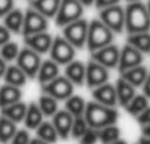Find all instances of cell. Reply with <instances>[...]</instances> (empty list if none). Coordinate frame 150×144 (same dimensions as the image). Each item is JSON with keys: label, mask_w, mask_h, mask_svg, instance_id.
I'll return each instance as SVG.
<instances>
[{"label": "cell", "mask_w": 150, "mask_h": 144, "mask_svg": "<svg viewBox=\"0 0 150 144\" xmlns=\"http://www.w3.org/2000/svg\"><path fill=\"white\" fill-rule=\"evenodd\" d=\"M84 118L90 127L100 130L109 124H116L117 119H119V113L117 110H115V107L101 105L95 101V102L87 103Z\"/></svg>", "instance_id": "1"}, {"label": "cell", "mask_w": 150, "mask_h": 144, "mask_svg": "<svg viewBox=\"0 0 150 144\" xmlns=\"http://www.w3.org/2000/svg\"><path fill=\"white\" fill-rule=\"evenodd\" d=\"M125 29L128 33L150 31V15L146 4L141 1L129 3L125 8Z\"/></svg>", "instance_id": "2"}, {"label": "cell", "mask_w": 150, "mask_h": 144, "mask_svg": "<svg viewBox=\"0 0 150 144\" xmlns=\"http://www.w3.org/2000/svg\"><path fill=\"white\" fill-rule=\"evenodd\" d=\"M113 34V32L100 19H95V20L88 23V34L86 46L90 49V52H95L100 48L112 44Z\"/></svg>", "instance_id": "3"}, {"label": "cell", "mask_w": 150, "mask_h": 144, "mask_svg": "<svg viewBox=\"0 0 150 144\" xmlns=\"http://www.w3.org/2000/svg\"><path fill=\"white\" fill-rule=\"evenodd\" d=\"M83 12H84V5L79 0H61L54 21L58 26L62 28L78 19H82Z\"/></svg>", "instance_id": "4"}, {"label": "cell", "mask_w": 150, "mask_h": 144, "mask_svg": "<svg viewBox=\"0 0 150 144\" xmlns=\"http://www.w3.org/2000/svg\"><path fill=\"white\" fill-rule=\"evenodd\" d=\"M88 21L84 19H78L73 23L62 26V36L71 42L76 49H82L87 44Z\"/></svg>", "instance_id": "5"}, {"label": "cell", "mask_w": 150, "mask_h": 144, "mask_svg": "<svg viewBox=\"0 0 150 144\" xmlns=\"http://www.w3.org/2000/svg\"><path fill=\"white\" fill-rule=\"evenodd\" d=\"M99 19L111 29L113 33H121L125 29V9L120 4L101 8Z\"/></svg>", "instance_id": "6"}, {"label": "cell", "mask_w": 150, "mask_h": 144, "mask_svg": "<svg viewBox=\"0 0 150 144\" xmlns=\"http://www.w3.org/2000/svg\"><path fill=\"white\" fill-rule=\"evenodd\" d=\"M75 49L76 48L71 44L69 40L63 36H57L53 38V44L50 48V58L58 63V65H67L74 60Z\"/></svg>", "instance_id": "7"}, {"label": "cell", "mask_w": 150, "mask_h": 144, "mask_svg": "<svg viewBox=\"0 0 150 144\" xmlns=\"http://www.w3.org/2000/svg\"><path fill=\"white\" fill-rule=\"evenodd\" d=\"M42 91L54 97L57 101H66L74 94V83L66 76H58L53 81L42 85Z\"/></svg>", "instance_id": "8"}, {"label": "cell", "mask_w": 150, "mask_h": 144, "mask_svg": "<svg viewBox=\"0 0 150 144\" xmlns=\"http://www.w3.org/2000/svg\"><path fill=\"white\" fill-rule=\"evenodd\" d=\"M16 62L25 71L28 78H36L42 61H41V54L40 53L34 52L33 49L25 46L24 49L20 50L17 58H16Z\"/></svg>", "instance_id": "9"}, {"label": "cell", "mask_w": 150, "mask_h": 144, "mask_svg": "<svg viewBox=\"0 0 150 144\" xmlns=\"http://www.w3.org/2000/svg\"><path fill=\"white\" fill-rule=\"evenodd\" d=\"M47 31V17H45L42 13L33 8H28L24 15V25H23V34L24 37L29 34L40 33V32Z\"/></svg>", "instance_id": "10"}, {"label": "cell", "mask_w": 150, "mask_h": 144, "mask_svg": "<svg viewBox=\"0 0 150 144\" xmlns=\"http://www.w3.org/2000/svg\"><path fill=\"white\" fill-rule=\"evenodd\" d=\"M108 78H109L108 69L105 66H103L101 63L91 60L86 65V85L88 87L95 89V87L108 82Z\"/></svg>", "instance_id": "11"}, {"label": "cell", "mask_w": 150, "mask_h": 144, "mask_svg": "<svg viewBox=\"0 0 150 144\" xmlns=\"http://www.w3.org/2000/svg\"><path fill=\"white\" fill-rule=\"evenodd\" d=\"M91 56H92L93 61L101 63L107 69H112L119 66L120 49L115 44H109L107 46L95 50V52H91Z\"/></svg>", "instance_id": "12"}, {"label": "cell", "mask_w": 150, "mask_h": 144, "mask_svg": "<svg viewBox=\"0 0 150 144\" xmlns=\"http://www.w3.org/2000/svg\"><path fill=\"white\" fill-rule=\"evenodd\" d=\"M144 61V53L140 52L137 48L127 44L121 50H120V61H119V70L120 73L128 70V69L136 68L141 65Z\"/></svg>", "instance_id": "13"}, {"label": "cell", "mask_w": 150, "mask_h": 144, "mask_svg": "<svg viewBox=\"0 0 150 144\" xmlns=\"http://www.w3.org/2000/svg\"><path fill=\"white\" fill-rule=\"evenodd\" d=\"M53 38L54 37L50 33H47V31H45V32H40V33L25 36L24 37V44H25V46L33 49L34 52L40 53V54H45V53L50 52Z\"/></svg>", "instance_id": "14"}, {"label": "cell", "mask_w": 150, "mask_h": 144, "mask_svg": "<svg viewBox=\"0 0 150 144\" xmlns=\"http://www.w3.org/2000/svg\"><path fill=\"white\" fill-rule=\"evenodd\" d=\"M73 122H74V116L65 108V110H58L57 113L53 115L52 123L54 124V127H55V130H57L61 139L66 140L71 136Z\"/></svg>", "instance_id": "15"}, {"label": "cell", "mask_w": 150, "mask_h": 144, "mask_svg": "<svg viewBox=\"0 0 150 144\" xmlns=\"http://www.w3.org/2000/svg\"><path fill=\"white\" fill-rule=\"evenodd\" d=\"M92 97L96 102L101 103V105L109 106V107H115V106L119 103V101H117L116 86L108 83V82H105V83L92 89Z\"/></svg>", "instance_id": "16"}, {"label": "cell", "mask_w": 150, "mask_h": 144, "mask_svg": "<svg viewBox=\"0 0 150 144\" xmlns=\"http://www.w3.org/2000/svg\"><path fill=\"white\" fill-rule=\"evenodd\" d=\"M65 76L76 86H82L86 82V65L82 61L73 60L65 65Z\"/></svg>", "instance_id": "17"}, {"label": "cell", "mask_w": 150, "mask_h": 144, "mask_svg": "<svg viewBox=\"0 0 150 144\" xmlns=\"http://www.w3.org/2000/svg\"><path fill=\"white\" fill-rule=\"evenodd\" d=\"M116 93L119 105L122 106V107H127L130 103V101L136 97V87L121 77L116 82Z\"/></svg>", "instance_id": "18"}, {"label": "cell", "mask_w": 150, "mask_h": 144, "mask_svg": "<svg viewBox=\"0 0 150 144\" xmlns=\"http://www.w3.org/2000/svg\"><path fill=\"white\" fill-rule=\"evenodd\" d=\"M24 15L25 12L18 8H13L11 9L7 15L3 17V24L9 29L12 33L15 34H21L23 32V25H24Z\"/></svg>", "instance_id": "19"}, {"label": "cell", "mask_w": 150, "mask_h": 144, "mask_svg": "<svg viewBox=\"0 0 150 144\" xmlns=\"http://www.w3.org/2000/svg\"><path fill=\"white\" fill-rule=\"evenodd\" d=\"M59 76V65L55 61H53L52 58L42 61L40 70L37 73V79L41 85H45L47 82L53 81L55 77Z\"/></svg>", "instance_id": "20"}, {"label": "cell", "mask_w": 150, "mask_h": 144, "mask_svg": "<svg viewBox=\"0 0 150 144\" xmlns=\"http://www.w3.org/2000/svg\"><path fill=\"white\" fill-rule=\"evenodd\" d=\"M21 97H23V93H21L20 87L9 83L3 85L0 87V108L21 101Z\"/></svg>", "instance_id": "21"}, {"label": "cell", "mask_w": 150, "mask_h": 144, "mask_svg": "<svg viewBox=\"0 0 150 144\" xmlns=\"http://www.w3.org/2000/svg\"><path fill=\"white\" fill-rule=\"evenodd\" d=\"M61 0H30V7L47 19H54L58 12Z\"/></svg>", "instance_id": "22"}, {"label": "cell", "mask_w": 150, "mask_h": 144, "mask_svg": "<svg viewBox=\"0 0 150 144\" xmlns=\"http://www.w3.org/2000/svg\"><path fill=\"white\" fill-rule=\"evenodd\" d=\"M26 110H28V105L18 101V102L12 103L9 106L1 107V115L7 116L8 119L16 122V123H20V122H24V119H25Z\"/></svg>", "instance_id": "23"}, {"label": "cell", "mask_w": 150, "mask_h": 144, "mask_svg": "<svg viewBox=\"0 0 150 144\" xmlns=\"http://www.w3.org/2000/svg\"><path fill=\"white\" fill-rule=\"evenodd\" d=\"M44 113L41 111L38 103L32 102L28 105V110H26V115L24 119L26 128L28 130H37V127L44 122Z\"/></svg>", "instance_id": "24"}, {"label": "cell", "mask_w": 150, "mask_h": 144, "mask_svg": "<svg viewBox=\"0 0 150 144\" xmlns=\"http://www.w3.org/2000/svg\"><path fill=\"white\" fill-rule=\"evenodd\" d=\"M4 79H5V83L13 85V86H17V87H23L24 85L26 83L28 76H26L25 71L16 63V65L7 66V70H5V73H4Z\"/></svg>", "instance_id": "25"}, {"label": "cell", "mask_w": 150, "mask_h": 144, "mask_svg": "<svg viewBox=\"0 0 150 144\" xmlns=\"http://www.w3.org/2000/svg\"><path fill=\"white\" fill-rule=\"evenodd\" d=\"M148 74H149L148 69L138 65V66H136V68L128 69V70L122 71L121 77L124 79H127L129 83H132L134 87H138L145 83L146 78H148Z\"/></svg>", "instance_id": "26"}, {"label": "cell", "mask_w": 150, "mask_h": 144, "mask_svg": "<svg viewBox=\"0 0 150 144\" xmlns=\"http://www.w3.org/2000/svg\"><path fill=\"white\" fill-rule=\"evenodd\" d=\"M127 42L132 46L137 48L142 53H150V31L138 32V33H129Z\"/></svg>", "instance_id": "27"}, {"label": "cell", "mask_w": 150, "mask_h": 144, "mask_svg": "<svg viewBox=\"0 0 150 144\" xmlns=\"http://www.w3.org/2000/svg\"><path fill=\"white\" fill-rule=\"evenodd\" d=\"M17 132V123L7 116H0V143L8 144Z\"/></svg>", "instance_id": "28"}, {"label": "cell", "mask_w": 150, "mask_h": 144, "mask_svg": "<svg viewBox=\"0 0 150 144\" xmlns=\"http://www.w3.org/2000/svg\"><path fill=\"white\" fill-rule=\"evenodd\" d=\"M37 138L45 140L49 144H54L57 143V140L59 139L57 130H55L54 124L52 122H42L38 127H37Z\"/></svg>", "instance_id": "29"}, {"label": "cell", "mask_w": 150, "mask_h": 144, "mask_svg": "<svg viewBox=\"0 0 150 144\" xmlns=\"http://www.w3.org/2000/svg\"><path fill=\"white\" fill-rule=\"evenodd\" d=\"M86 106L87 103L84 102L82 97L79 95H71L70 98L66 99V103H65V108L74 116H82L84 115V111H86Z\"/></svg>", "instance_id": "30"}, {"label": "cell", "mask_w": 150, "mask_h": 144, "mask_svg": "<svg viewBox=\"0 0 150 144\" xmlns=\"http://www.w3.org/2000/svg\"><path fill=\"white\" fill-rule=\"evenodd\" d=\"M37 103H38L40 108H41V111L44 113L45 116H52L53 118V115L58 111V101L49 94H45L44 93L38 98V102Z\"/></svg>", "instance_id": "31"}, {"label": "cell", "mask_w": 150, "mask_h": 144, "mask_svg": "<svg viewBox=\"0 0 150 144\" xmlns=\"http://www.w3.org/2000/svg\"><path fill=\"white\" fill-rule=\"evenodd\" d=\"M148 107H149V98L145 94H138L130 101V103L125 108H127L128 114H130L133 116H138Z\"/></svg>", "instance_id": "32"}, {"label": "cell", "mask_w": 150, "mask_h": 144, "mask_svg": "<svg viewBox=\"0 0 150 144\" xmlns=\"http://www.w3.org/2000/svg\"><path fill=\"white\" fill-rule=\"evenodd\" d=\"M120 139V128L116 124H109L99 130V140L103 144L113 143Z\"/></svg>", "instance_id": "33"}, {"label": "cell", "mask_w": 150, "mask_h": 144, "mask_svg": "<svg viewBox=\"0 0 150 144\" xmlns=\"http://www.w3.org/2000/svg\"><path fill=\"white\" fill-rule=\"evenodd\" d=\"M20 46H18L17 42L13 41H8L7 44H4L3 46H0V57L4 61L9 62L17 58L18 53H20Z\"/></svg>", "instance_id": "34"}, {"label": "cell", "mask_w": 150, "mask_h": 144, "mask_svg": "<svg viewBox=\"0 0 150 144\" xmlns=\"http://www.w3.org/2000/svg\"><path fill=\"white\" fill-rule=\"evenodd\" d=\"M88 123L86 120L84 115L82 116H75L73 122V127H71V138L74 139H80L82 135L88 130Z\"/></svg>", "instance_id": "35"}, {"label": "cell", "mask_w": 150, "mask_h": 144, "mask_svg": "<svg viewBox=\"0 0 150 144\" xmlns=\"http://www.w3.org/2000/svg\"><path fill=\"white\" fill-rule=\"evenodd\" d=\"M99 142V130L88 127V130L79 139V144H96Z\"/></svg>", "instance_id": "36"}, {"label": "cell", "mask_w": 150, "mask_h": 144, "mask_svg": "<svg viewBox=\"0 0 150 144\" xmlns=\"http://www.w3.org/2000/svg\"><path fill=\"white\" fill-rule=\"evenodd\" d=\"M30 142V134L26 130H17V132L15 134V136L11 139V142L8 144H29Z\"/></svg>", "instance_id": "37"}, {"label": "cell", "mask_w": 150, "mask_h": 144, "mask_svg": "<svg viewBox=\"0 0 150 144\" xmlns=\"http://www.w3.org/2000/svg\"><path fill=\"white\" fill-rule=\"evenodd\" d=\"M13 8H15V0H0V17H4Z\"/></svg>", "instance_id": "38"}, {"label": "cell", "mask_w": 150, "mask_h": 144, "mask_svg": "<svg viewBox=\"0 0 150 144\" xmlns=\"http://www.w3.org/2000/svg\"><path fill=\"white\" fill-rule=\"evenodd\" d=\"M11 36H12V32H11L4 24H1V25H0V46L7 44L8 41H11Z\"/></svg>", "instance_id": "39"}, {"label": "cell", "mask_w": 150, "mask_h": 144, "mask_svg": "<svg viewBox=\"0 0 150 144\" xmlns=\"http://www.w3.org/2000/svg\"><path fill=\"white\" fill-rule=\"evenodd\" d=\"M137 122L141 126H146V124L150 123V107L145 108V110L137 116Z\"/></svg>", "instance_id": "40"}, {"label": "cell", "mask_w": 150, "mask_h": 144, "mask_svg": "<svg viewBox=\"0 0 150 144\" xmlns=\"http://www.w3.org/2000/svg\"><path fill=\"white\" fill-rule=\"evenodd\" d=\"M120 0H95V5L98 9H101V8L109 7V5H115L119 4Z\"/></svg>", "instance_id": "41"}, {"label": "cell", "mask_w": 150, "mask_h": 144, "mask_svg": "<svg viewBox=\"0 0 150 144\" xmlns=\"http://www.w3.org/2000/svg\"><path fill=\"white\" fill-rule=\"evenodd\" d=\"M142 86H144V94L150 99V73L148 74V78H146L145 83H144Z\"/></svg>", "instance_id": "42"}, {"label": "cell", "mask_w": 150, "mask_h": 144, "mask_svg": "<svg viewBox=\"0 0 150 144\" xmlns=\"http://www.w3.org/2000/svg\"><path fill=\"white\" fill-rule=\"evenodd\" d=\"M5 70H7V61H4L1 57H0V78L4 77Z\"/></svg>", "instance_id": "43"}, {"label": "cell", "mask_w": 150, "mask_h": 144, "mask_svg": "<svg viewBox=\"0 0 150 144\" xmlns=\"http://www.w3.org/2000/svg\"><path fill=\"white\" fill-rule=\"evenodd\" d=\"M29 144H49V143L42 140V139H40V138H36V139H32L30 142H29Z\"/></svg>", "instance_id": "44"}, {"label": "cell", "mask_w": 150, "mask_h": 144, "mask_svg": "<svg viewBox=\"0 0 150 144\" xmlns=\"http://www.w3.org/2000/svg\"><path fill=\"white\" fill-rule=\"evenodd\" d=\"M142 132H144V136L150 138V123H149V124H146V126H144Z\"/></svg>", "instance_id": "45"}, {"label": "cell", "mask_w": 150, "mask_h": 144, "mask_svg": "<svg viewBox=\"0 0 150 144\" xmlns=\"http://www.w3.org/2000/svg\"><path fill=\"white\" fill-rule=\"evenodd\" d=\"M84 7H90V5H93L95 4V0H79Z\"/></svg>", "instance_id": "46"}, {"label": "cell", "mask_w": 150, "mask_h": 144, "mask_svg": "<svg viewBox=\"0 0 150 144\" xmlns=\"http://www.w3.org/2000/svg\"><path fill=\"white\" fill-rule=\"evenodd\" d=\"M138 144H150V138L142 136L140 140H138Z\"/></svg>", "instance_id": "47"}, {"label": "cell", "mask_w": 150, "mask_h": 144, "mask_svg": "<svg viewBox=\"0 0 150 144\" xmlns=\"http://www.w3.org/2000/svg\"><path fill=\"white\" fill-rule=\"evenodd\" d=\"M109 144H127V142H124V140H116V142H113V143H109Z\"/></svg>", "instance_id": "48"}, {"label": "cell", "mask_w": 150, "mask_h": 144, "mask_svg": "<svg viewBox=\"0 0 150 144\" xmlns=\"http://www.w3.org/2000/svg\"><path fill=\"white\" fill-rule=\"evenodd\" d=\"M146 7H148V11H149V15H150V0H149V3L146 4Z\"/></svg>", "instance_id": "49"}, {"label": "cell", "mask_w": 150, "mask_h": 144, "mask_svg": "<svg viewBox=\"0 0 150 144\" xmlns=\"http://www.w3.org/2000/svg\"><path fill=\"white\" fill-rule=\"evenodd\" d=\"M128 3H134V1H141V0H127Z\"/></svg>", "instance_id": "50"}]
</instances>
